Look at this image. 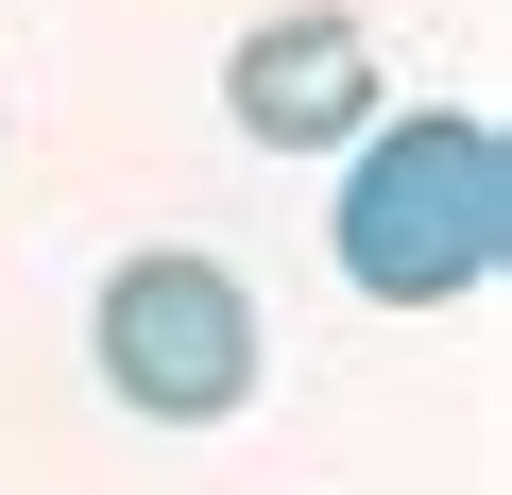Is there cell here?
Segmentation results:
<instances>
[{
	"instance_id": "cell-1",
	"label": "cell",
	"mask_w": 512,
	"mask_h": 495,
	"mask_svg": "<svg viewBox=\"0 0 512 495\" xmlns=\"http://www.w3.org/2000/svg\"><path fill=\"white\" fill-rule=\"evenodd\" d=\"M325 239H342L359 308H461V291H495V257H512V154H495V120L478 103L376 120Z\"/></svg>"
},
{
	"instance_id": "cell-2",
	"label": "cell",
	"mask_w": 512,
	"mask_h": 495,
	"mask_svg": "<svg viewBox=\"0 0 512 495\" xmlns=\"http://www.w3.org/2000/svg\"><path fill=\"white\" fill-rule=\"evenodd\" d=\"M86 359H103V393L120 410H154V427H222L239 393H256V291L222 274V257H120L103 274V308H86Z\"/></svg>"
},
{
	"instance_id": "cell-3",
	"label": "cell",
	"mask_w": 512,
	"mask_h": 495,
	"mask_svg": "<svg viewBox=\"0 0 512 495\" xmlns=\"http://www.w3.org/2000/svg\"><path fill=\"white\" fill-rule=\"evenodd\" d=\"M222 120H239L256 154H325V137H359V120H376V35L342 18V0L256 18V35L222 52Z\"/></svg>"
}]
</instances>
